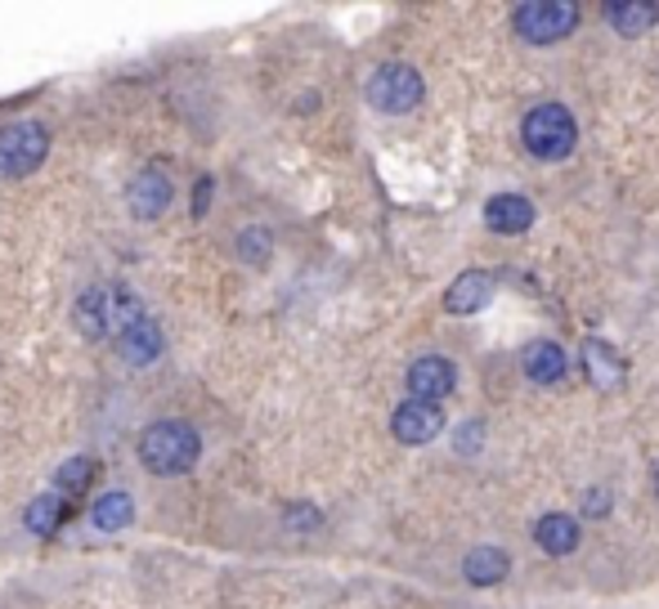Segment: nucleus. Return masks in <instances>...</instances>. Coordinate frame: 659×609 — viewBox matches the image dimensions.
<instances>
[{
    "instance_id": "nucleus-11",
    "label": "nucleus",
    "mask_w": 659,
    "mask_h": 609,
    "mask_svg": "<svg viewBox=\"0 0 659 609\" xmlns=\"http://www.w3.org/2000/svg\"><path fill=\"white\" fill-rule=\"evenodd\" d=\"M117 350H122V359L135 363V368L153 363V359L162 355V327H158L149 314H144L139 323H130V327L117 332Z\"/></svg>"
},
{
    "instance_id": "nucleus-1",
    "label": "nucleus",
    "mask_w": 659,
    "mask_h": 609,
    "mask_svg": "<svg viewBox=\"0 0 659 609\" xmlns=\"http://www.w3.org/2000/svg\"><path fill=\"white\" fill-rule=\"evenodd\" d=\"M202 452V439L189 422H153L139 435V462L153 475H185L194 471Z\"/></svg>"
},
{
    "instance_id": "nucleus-4",
    "label": "nucleus",
    "mask_w": 659,
    "mask_h": 609,
    "mask_svg": "<svg viewBox=\"0 0 659 609\" xmlns=\"http://www.w3.org/2000/svg\"><path fill=\"white\" fill-rule=\"evenodd\" d=\"M50 152V130L41 122H10L0 126V175L5 179H23L36 175Z\"/></svg>"
},
{
    "instance_id": "nucleus-23",
    "label": "nucleus",
    "mask_w": 659,
    "mask_h": 609,
    "mask_svg": "<svg viewBox=\"0 0 659 609\" xmlns=\"http://www.w3.org/2000/svg\"><path fill=\"white\" fill-rule=\"evenodd\" d=\"M458 448H462V452H471V448H481V422H467V426L458 431Z\"/></svg>"
},
{
    "instance_id": "nucleus-14",
    "label": "nucleus",
    "mask_w": 659,
    "mask_h": 609,
    "mask_svg": "<svg viewBox=\"0 0 659 609\" xmlns=\"http://www.w3.org/2000/svg\"><path fill=\"white\" fill-rule=\"evenodd\" d=\"M489 296H494V278L485 270H471L445 291V310L449 314H475V310H485V304H489Z\"/></svg>"
},
{
    "instance_id": "nucleus-19",
    "label": "nucleus",
    "mask_w": 659,
    "mask_h": 609,
    "mask_svg": "<svg viewBox=\"0 0 659 609\" xmlns=\"http://www.w3.org/2000/svg\"><path fill=\"white\" fill-rule=\"evenodd\" d=\"M507 569H511V560H507V551H498V547H475V551L462 560V574H467V583H475V587L498 583Z\"/></svg>"
},
{
    "instance_id": "nucleus-10",
    "label": "nucleus",
    "mask_w": 659,
    "mask_h": 609,
    "mask_svg": "<svg viewBox=\"0 0 659 609\" xmlns=\"http://www.w3.org/2000/svg\"><path fill=\"white\" fill-rule=\"evenodd\" d=\"M521 363H525V376L534 381V386H557V381H565V372H570V359H565V350L557 346V340H534V346H525Z\"/></svg>"
},
{
    "instance_id": "nucleus-22",
    "label": "nucleus",
    "mask_w": 659,
    "mask_h": 609,
    "mask_svg": "<svg viewBox=\"0 0 659 609\" xmlns=\"http://www.w3.org/2000/svg\"><path fill=\"white\" fill-rule=\"evenodd\" d=\"M211 194H215V184H211V175H202V179H198V188H194V215H207Z\"/></svg>"
},
{
    "instance_id": "nucleus-3",
    "label": "nucleus",
    "mask_w": 659,
    "mask_h": 609,
    "mask_svg": "<svg viewBox=\"0 0 659 609\" xmlns=\"http://www.w3.org/2000/svg\"><path fill=\"white\" fill-rule=\"evenodd\" d=\"M511 27L525 46H557L579 27V5L574 0H525L511 10Z\"/></svg>"
},
{
    "instance_id": "nucleus-16",
    "label": "nucleus",
    "mask_w": 659,
    "mask_h": 609,
    "mask_svg": "<svg viewBox=\"0 0 659 609\" xmlns=\"http://www.w3.org/2000/svg\"><path fill=\"white\" fill-rule=\"evenodd\" d=\"M583 372H588V381L597 390H610V386H619V376H624V359H619L606 340H588V346H583Z\"/></svg>"
},
{
    "instance_id": "nucleus-8",
    "label": "nucleus",
    "mask_w": 659,
    "mask_h": 609,
    "mask_svg": "<svg viewBox=\"0 0 659 609\" xmlns=\"http://www.w3.org/2000/svg\"><path fill=\"white\" fill-rule=\"evenodd\" d=\"M453 363L449 359H439V355H422L413 368H409V395L413 399H426V403H439L449 390H453Z\"/></svg>"
},
{
    "instance_id": "nucleus-25",
    "label": "nucleus",
    "mask_w": 659,
    "mask_h": 609,
    "mask_svg": "<svg viewBox=\"0 0 659 609\" xmlns=\"http://www.w3.org/2000/svg\"><path fill=\"white\" fill-rule=\"evenodd\" d=\"M287 520H291V524H319V511H306V507H301V511H291Z\"/></svg>"
},
{
    "instance_id": "nucleus-18",
    "label": "nucleus",
    "mask_w": 659,
    "mask_h": 609,
    "mask_svg": "<svg viewBox=\"0 0 659 609\" xmlns=\"http://www.w3.org/2000/svg\"><path fill=\"white\" fill-rule=\"evenodd\" d=\"M130 520H135V502H130V493H122V488L103 493V498L90 507V524L99 533H122Z\"/></svg>"
},
{
    "instance_id": "nucleus-6",
    "label": "nucleus",
    "mask_w": 659,
    "mask_h": 609,
    "mask_svg": "<svg viewBox=\"0 0 659 609\" xmlns=\"http://www.w3.org/2000/svg\"><path fill=\"white\" fill-rule=\"evenodd\" d=\"M171 198H175V179H171V171L166 166H144L135 179H130V188H126V202H130V215H139V220H158L166 207H171Z\"/></svg>"
},
{
    "instance_id": "nucleus-5",
    "label": "nucleus",
    "mask_w": 659,
    "mask_h": 609,
    "mask_svg": "<svg viewBox=\"0 0 659 609\" xmlns=\"http://www.w3.org/2000/svg\"><path fill=\"white\" fill-rule=\"evenodd\" d=\"M369 103L377 112H390V117H399V112H413L422 103V76H418V67H409V63H382L369 76Z\"/></svg>"
},
{
    "instance_id": "nucleus-12",
    "label": "nucleus",
    "mask_w": 659,
    "mask_h": 609,
    "mask_svg": "<svg viewBox=\"0 0 659 609\" xmlns=\"http://www.w3.org/2000/svg\"><path fill=\"white\" fill-rule=\"evenodd\" d=\"M72 319H77V332L86 340L108 336V327H113V291H103V287L82 291V300L72 304Z\"/></svg>"
},
{
    "instance_id": "nucleus-9",
    "label": "nucleus",
    "mask_w": 659,
    "mask_h": 609,
    "mask_svg": "<svg viewBox=\"0 0 659 609\" xmlns=\"http://www.w3.org/2000/svg\"><path fill=\"white\" fill-rule=\"evenodd\" d=\"M485 224L494 228V234L511 238V234H525V228L534 224V202L521 198V194H498L485 202Z\"/></svg>"
},
{
    "instance_id": "nucleus-7",
    "label": "nucleus",
    "mask_w": 659,
    "mask_h": 609,
    "mask_svg": "<svg viewBox=\"0 0 659 609\" xmlns=\"http://www.w3.org/2000/svg\"><path fill=\"white\" fill-rule=\"evenodd\" d=\"M390 431L399 444H431L445 431V412H439V403H426V399H405L390 417Z\"/></svg>"
},
{
    "instance_id": "nucleus-15",
    "label": "nucleus",
    "mask_w": 659,
    "mask_h": 609,
    "mask_svg": "<svg viewBox=\"0 0 659 609\" xmlns=\"http://www.w3.org/2000/svg\"><path fill=\"white\" fill-rule=\"evenodd\" d=\"M534 543H538L547 556H570V551L579 547V520H574V515H561V511L543 515V520L534 524Z\"/></svg>"
},
{
    "instance_id": "nucleus-13",
    "label": "nucleus",
    "mask_w": 659,
    "mask_h": 609,
    "mask_svg": "<svg viewBox=\"0 0 659 609\" xmlns=\"http://www.w3.org/2000/svg\"><path fill=\"white\" fill-rule=\"evenodd\" d=\"M601 18L619 36H642L659 23V5L655 0H610V5H601Z\"/></svg>"
},
{
    "instance_id": "nucleus-26",
    "label": "nucleus",
    "mask_w": 659,
    "mask_h": 609,
    "mask_svg": "<svg viewBox=\"0 0 659 609\" xmlns=\"http://www.w3.org/2000/svg\"><path fill=\"white\" fill-rule=\"evenodd\" d=\"M655 493H659V471H655Z\"/></svg>"
},
{
    "instance_id": "nucleus-17",
    "label": "nucleus",
    "mask_w": 659,
    "mask_h": 609,
    "mask_svg": "<svg viewBox=\"0 0 659 609\" xmlns=\"http://www.w3.org/2000/svg\"><path fill=\"white\" fill-rule=\"evenodd\" d=\"M63 520H67V498H59V493H41V498H32V507L23 511V524H27V533H36V538L59 533Z\"/></svg>"
},
{
    "instance_id": "nucleus-20",
    "label": "nucleus",
    "mask_w": 659,
    "mask_h": 609,
    "mask_svg": "<svg viewBox=\"0 0 659 609\" xmlns=\"http://www.w3.org/2000/svg\"><path fill=\"white\" fill-rule=\"evenodd\" d=\"M95 457H67V462L59 467L54 475V488H59V498H82V493L95 484Z\"/></svg>"
},
{
    "instance_id": "nucleus-24",
    "label": "nucleus",
    "mask_w": 659,
    "mask_h": 609,
    "mask_svg": "<svg viewBox=\"0 0 659 609\" xmlns=\"http://www.w3.org/2000/svg\"><path fill=\"white\" fill-rule=\"evenodd\" d=\"M610 511V493L606 488H593L588 493V515H606Z\"/></svg>"
},
{
    "instance_id": "nucleus-21",
    "label": "nucleus",
    "mask_w": 659,
    "mask_h": 609,
    "mask_svg": "<svg viewBox=\"0 0 659 609\" xmlns=\"http://www.w3.org/2000/svg\"><path fill=\"white\" fill-rule=\"evenodd\" d=\"M238 256L251 260V264H261L270 256V234H265V228H247V234H238Z\"/></svg>"
},
{
    "instance_id": "nucleus-2",
    "label": "nucleus",
    "mask_w": 659,
    "mask_h": 609,
    "mask_svg": "<svg viewBox=\"0 0 659 609\" xmlns=\"http://www.w3.org/2000/svg\"><path fill=\"white\" fill-rule=\"evenodd\" d=\"M521 139L530 148V158H538V162H565L570 152H574L579 126H574V117L561 103H538V108L525 112Z\"/></svg>"
}]
</instances>
